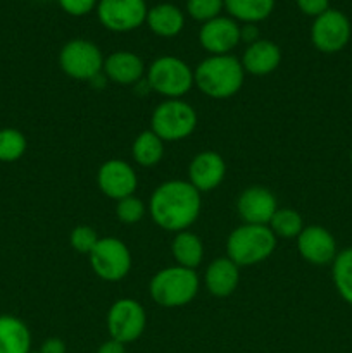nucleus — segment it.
<instances>
[{"mask_svg":"<svg viewBox=\"0 0 352 353\" xmlns=\"http://www.w3.org/2000/svg\"><path fill=\"white\" fill-rule=\"evenodd\" d=\"M269 230L280 238H297L304 230L302 217L292 209H278L269 221Z\"/></svg>","mask_w":352,"mask_h":353,"instance_id":"26","label":"nucleus"},{"mask_svg":"<svg viewBox=\"0 0 352 353\" xmlns=\"http://www.w3.org/2000/svg\"><path fill=\"white\" fill-rule=\"evenodd\" d=\"M100 238L97 236L95 230L90 226H76L71 231V247L79 254H88L93 250Z\"/></svg>","mask_w":352,"mask_h":353,"instance_id":"30","label":"nucleus"},{"mask_svg":"<svg viewBox=\"0 0 352 353\" xmlns=\"http://www.w3.org/2000/svg\"><path fill=\"white\" fill-rule=\"evenodd\" d=\"M28 147L26 137L16 128L0 130V162H16L24 155Z\"/></svg>","mask_w":352,"mask_h":353,"instance_id":"27","label":"nucleus"},{"mask_svg":"<svg viewBox=\"0 0 352 353\" xmlns=\"http://www.w3.org/2000/svg\"><path fill=\"white\" fill-rule=\"evenodd\" d=\"M97 0H59L62 10L71 16H85L95 7Z\"/></svg>","mask_w":352,"mask_h":353,"instance_id":"31","label":"nucleus"},{"mask_svg":"<svg viewBox=\"0 0 352 353\" xmlns=\"http://www.w3.org/2000/svg\"><path fill=\"white\" fill-rule=\"evenodd\" d=\"M104 61L106 59L102 57L99 47L81 38L68 41L59 54L62 71L79 81H92L97 78L104 71Z\"/></svg>","mask_w":352,"mask_h":353,"instance_id":"7","label":"nucleus"},{"mask_svg":"<svg viewBox=\"0 0 352 353\" xmlns=\"http://www.w3.org/2000/svg\"><path fill=\"white\" fill-rule=\"evenodd\" d=\"M90 265L104 281H121L131 269V254L117 238H100L90 252Z\"/></svg>","mask_w":352,"mask_h":353,"instance_id":"8","label":"nucleus"},{"mask_svg":"<svg viewBox=\"0 0 352 353\" xmlns=\"http://www.w3.org/2000/svg\"><path fill=\"white\" fill-rule=\"evenodd\" d=\"M148 209L159 228L182 233L199 217L200 192L193 188L190 181H166L152 193Z\"/></svg>","mask_w":352,"mask_h":353,"instance_id":"1","label":"nucleus"},{"mask_svg":"<svg viewBox=\"0 0 352 353\" xmlns=\"http://www.w3.org/2000/svg\"><path fill=\"white\" fill-rule=\"evenodd\" d=\"M276 248V236L264 224H244L228 236L226 254L237 265L266 261Z\"/></svg>","mask_w":352,"mask_h":353,"instance_id":"3","label":"nucleus"},{"mask_svg":"<svg viewBox=\"0 0 352 353\" xmlns=\"http://www.w3.org/2000/svg\"><path fill=\"white\" fill-rule=\"evenodd\" d=\"M333 283L342 299L352 305V248L340 252L335 257Z\"/></svg>","mask_w":352,"mask_h":353,"instance_id":"25","label":"nucleus"},{"mask_svg":"<svg viewBox=\"0 0 352 353\" xmlns=\"http://www.w3.org/2000/svg\"><path fill=\"white\" fill-rule=\"evenodd\" d=\"M351 162H352V154H351Z\"/></svg>","mask_w":352,"mask_h":353,"instance_id":"36","label":"nucleus"},{"mask_svg":"<svg viewBox=\"0 0 352 353\" xmlns=\"http://www.w3.org/2000/svg\"><path fill=\"white\" fill-rule=\"evenodd\" d=\"M173 257L176 259L178 265L186 269H195L202 262L204 245L199 236L188 231H182L175 236L171 243Z\"/></svg>","mask_w":352,"mask_h":353,"instance_id":"22","label":"nucleus"},{"mask_svg":"<svg viewBox=\"0 0 352 353\" xmlns=\"http://www.w3.org/2000/svg\"><path fill=\"white\" fill-rule=\"evenodd\" d=\"M148 85L168 99H179L192 88L193 72L182 59L164 55L152 62L148 69Z\"/></svg>","mask_w":352,"mask_h":353,"instance_id":"6","label":"nucleus"},{"mask_svg":"<svg viewBox=\"0 0 352 353\" xmlns=\"http://www.w3.org/2000/svg\"><path fill=\"white\" fill-rule=\"evenodd\" d=\"M223 6V0H188L186 2V9H188L190 16L195 21H202V23L219 17Z\"/></svg>","mask_w":352,"mask_h":353,"instance_id":"29","label":"nucleus"},{"mask_svg":"<svg viewBox=\"0 0 352 353\" xmlns=\"http://www.w3.org/2000/svg\"><path fill=\"white\" fill-rule=\"evenodd\" d=\"M116 216L124 224L140 223L145 216V203L133 195L117 200Z\"/></svg>","mask_w":352,"mask_h":353,"instance_id":"28","label":"nucleus"},{"mask_svg":"<svg viewBox=\"0 0 352 353\" xmlns=\"http://www.w3.org/2000/svg\"><path fill=\"white\" fill-rule=\"evenodd\" d=\"M40 353H66V345L61 338H48L41 345Z\"/></svg>","mask_w":352,"mask_h":353,"instance_id":"33","label":"nucleus"},{"mask_svg":"<svg viewBox=\"0 0 352 353\" xmlns=\"http://www.w3.org/2000/svg\"><path fill=\"white\" fill-rule=\"evenodd\" d=\"M349 38H351V23L340 10L328 9L314 19L311 40L317 50L324 54H335L349 43Z\"/></svg>","mask_w":352,"mask_h":353,"instance_id":"11","label":"nucleus"},{"mask_svg":"<svg viewBox=\"0 0 352 353\" xmlns=\"http://www.w3.org/2000/svg\"><path fill=\"white\" fill-rule=\"evenodd\" d=\"M199 292V276L193 269L166 268L155 272L150 281V295L161 307L175 309L192 302Z\"/></svg>","mask_w":352,"mask_h":353,"instance_id":"4","label":"nucleus"},{"mask_svg":"<svg viewBox=\"0 0 352 353\" xmlns=\"http://www.w3.org/2000/svg\"><path fill=\"white\" fill-rule=\"evenodd\" d=\"M147 23L155 34L171 38L183 30L185 19H183L182 10L173 3H159L147 12Z\"/></svg>","mask_w":352,"mask_h":353,"instance_id":"21","label":"nucleus"},{"mask_svg":"<svg viewBox=\"0 0 352 353\" xmlns=\"http://www.w3.org/2000/svg\"><path fill=\"white\" fill-rule=\"evenodd\" d=\"M97 181H99L100 192L114 200L131 196L138 185L135 169L124 161H117V159L107 161L100 165Z\"/></svg>","mask_w":352,"mask_h":353,"instance_id":"12","label":"nucleus"},{"mask_svg":"<svg viewBox=\"0 0 352 353\" xmlns=\"http://www.w3.org/2000/svg\"><path fill=\"white\" fill-rule=\"evenodd\" d=\"M328 3H330V0H297L299 9L302 10L304 14L313 17H317L323 12H326Z\"/></svg>","mask_w":352,"mask_h":353,"instance_id":"32","label":"nucleus"},{"mask_svg":"<svg viewBox=\"0 0 352 353\" xmlns=\"http://www.w3.org/2000/svg\"><path fill=\"white\" fill-rule=\"evenodd\" d=\"M197 126V114L192 105L179 99H168L152 114V131L162 141L185 140Z\"/></svg>","mask_w":352,"mask_h":353,"instance_id":"5","label":"nucleus"},{"mask_svg":"<svg viewBox=\"0 0 352 353\" xmlns=\"http://www.w3.org/2000/svg\"><path fill=\"white\" fill-rule=\"evenodd\" d=\"M224 174H226V164L223 157L211 150L195 155L188 168L190 185L200 193L217 188L223 183Z\"/></svg>","mask_w":352,"mask_h":353,"instance_id":"16","label":"nucleus"},{"mask_svg":"<svg viewBox=\"0 0 352 353\" xmlns=\"http://www.w3.org/2000/svg\"><path fill=\"white\" fill-rule=\"evenodd\" d=\"M240 38L242 40L248 41V43H254V41H257V30H255L254 24H247V26L244 28V30H240Z\"/></svg>","mask_w":352,"mask_h":353,"instance_id":"35","label":"nucleus"},{"mask_svg":"<svg viewBox=\"0 0 352 353\" xmlns=\"http://www.w3.org/2000/svg\"><path fill=\"white\" fill-rule=\"evenodd\" d=\"M31 333L16 316H0V353H30Z\"/></svg>","mask_w":352,"mask_h":353,"instance_id":"20","label":"nucleus"},{"mask_svg":"<svg viewBox=\"0 0 352 353\" xmlns=\"http://www.w3.org/2000/svg\"><path fill=\"white\" fill-rule=\"evenodd\" d=\"M238 278V265L228 257H221L211 262L207 268L206 286L211 295L224 299L237 290Z\"/></svg>","mask_w":352,"mask_h":353,"instance_id":"19","label":"nucleus"},{"mask_svg":"<svg viewBox=\"0 0 352 353\" xmlns=\"http://www.w3.org/2000/svg\"><path fill=\"white\" fill-rule=\"evenodd\" d=\"M145 65L133 52H114L104 61V72L117 85H133L144 76Z\"/></svg>","mask_w":352,"mask_h":353,"instance_id":"18","label":"nucleus"},{"mask_svg":"<svg viewBox=\"0 0 352 353\" xmlns=\"http://www.w3.org/2000/svg\"><path fill=\"white\" fill-rule=\"evenodd\" d=\"M244 65L231 55H211L197 65L193 83L211 99H230L244 85Z\"/></svg>","mask_w":352,"mask_h":353,"instance_id":"2","label":"nucleus"},{"mask_svg":"<svg viewBox=\"0 0 352 353\" xmlns=\"http://www.w3.org/2000/svg\"><path fill=\"white\" fill-rule=\"evenodd\" d=\"M297 248L307 262L314 265L330 264L337 257V243L328 230L321 226L304 228L297 236Z\"/></svg>","mask_w":352,"mask_h":353,"instance_id":"13","label":"nucleus"},{"mask_svg":"<svg viewBox=\"0 0 352 353\" xmlns=\"http://www.w3.org/2000/svg\"><path fill=\"white\" fill-rule=\"evenodd\" d=\"M240 28L228 17H216L200 28L199 41L213 55H228L240 41Z\"/></svg>","mask_w":352,"mask_h":353,"instance_id":"14","label":"nucleus"},{"mask_svg":"<svg viewBox=\"0 0 352 353\" xmlns=\"http://www.w3.org/2000/svg\"><path fill=\"white\" fill-rule=\"evenodd\" d=\"M237 209L245 224L268 226L278 207H276V196L268 188L252 186L238 196Z\"/></svg>","mask_w":352,"mask_h":353,"instance_id":"15","label":"nucleus"},{"mask_svg":"<svg viewBox=\"0 0 352 353\" xmlns=\"http://www.w3.org/2000/svg\"><path fill=\"white\" fill-rule=\"evenodd\" d=\"M147 316L144 307L131 299H121L113 303L107 314V330L113 340L131 343L145 331Z\"/></svg>","mask_w":352,"mask_h":353,"instance_id":"9","label":"nucleus"},{"mask_svg":"<svg viewBox=\"0 0 352 353\" xmlns=\"http://www.w3.org/2000/svg\"><path fill=\"white\" fill-rule=\"evenodd\" d=\"M282 62V52L278 45L269 40H257L251 43L242 57L244 71L254 76H266L275 71Z\"/></svg>","mask_w":352,"mask_h":353,"instance_id":"17","label":"nucleus"},{"mask_svg":"<svg viewBox=\"0 0 352 353\" xmlns=\"http://www.w3.org/2000/svg\"><path fill=\"white\" fill-rule=\"evenodd\" d=\"M97 353H126V350H124L123 343H119V341H116L110 338L109 341H106V343L100 345L99 352Z\"/></svg>","mask_w":352,"mask_h":353,"instance_id":"34","label":"nucleus"},{"mask_svg":"<svg viewBox=\"0 0 352 353\" xmlns=\"http://www.w3.org/2000/svg\"><path fill=\"white\" fill-rule=\"evenodd\" d=\"M131 154L137 164L144 168H154L164 155V141L154 131H144L137 137L131 147Z\"/></svg>","mask_w":352,"mask_h":353,"instance_id":"24","label":"nucleus"},{"mask_svg":"<svg viewBox=\"0 0 352 353\" xmlns=\"http://www.w3.org/2000/svg\"><path fill=\"white\" fill-rule=\"evenodd\" d=\"M147 12L145 0H100L97 7L100 23L117 33L137 30L147 21Z\"/></svg>","mask_w":352,"mask_h":353,"instance_id":"10","label":"nucleus"},{"mask_svg":"<svg viewBox=\"0 0 352 353\" xmlns=\"http://www.w3.org/2000/svg\"><path fill=\"white\" fill-rule=\"evenodd\" d=\"M30 353H33V352H30ZM37 353H40V352H37Z\"/></svg>","mask_w":352,"mask_h":353,"instance_id":"37","label":"nucleus"},{"mask_svg":"<svg viewBox=\"0 0 352 353\" xmlns=\"http://www.w3.org/2000/svg\"><path fill=\"white\" fill-rule=\"evenodd\" d=\"M228 12L247 24L266 19L275 9V0H223Z\"/></svg>","mask_w":352,"mask_h":353,"instance_id":"23","label":"nucleus"}]
</instances>
